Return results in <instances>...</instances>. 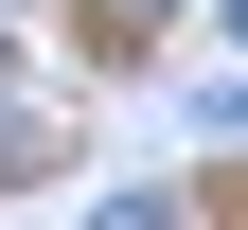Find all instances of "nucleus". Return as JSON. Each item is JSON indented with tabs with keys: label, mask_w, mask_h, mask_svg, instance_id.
<instances>
[{
	"label": "nucleus",
	"mask_w": 248,
	"mask_h": 230,
	"mask_svg": "<svg viewBox=\"0 0 248 230\" xmlns=\"http://www.w3.org/2000/svg\"><path fill=\"white\" fill-rule=\"evenodd\" d=\"M89 230H177V195H107V213H89Z\"/></svg>",
	"instance_id": "obj_1"
},
{
	"label": "nucleus",
	"mask_w": 248,
	"mask_h": 230,
	"mask_svg": "<svg viewBox=\"0 0 248 230\" xmlns=\"http://www.w3.org/2000/svg\"><path fill=\"white\" fill-rule=\"evenodd\" d=\"M142 18H160V0H107V36H142Z\"/></svg>",
	"instance_id": "obj_2"
},
{
	"label": "nucleus",
	"mask_w": 248,
	"mask_h": 230,
	"mask_svg": "<svg viewBox=\"0 0 248 230\" xmlns=\"http://www.w3.org/2000/svg\"><path fill=\"white\" fill-rule=\"evenodd\" d=\"M0 53H18V36H0Z\"/></svg>",
	"instance_id": "obj_4"
},
{
	"label": "nucleus",
	"mask_w": 248,
	"mask_h": 230,
	"mask_svg": "<svg viewBox=\"0 0 248 230\" xmlns=\"http://www.w3.org/2000/svg\"><path fill=\"white\" fill-rule=\"evenodd\" d=\"M231 36H248V0H231Z\"/></svg>",
	"instance_id": "obj_3"
}]
</instances>
